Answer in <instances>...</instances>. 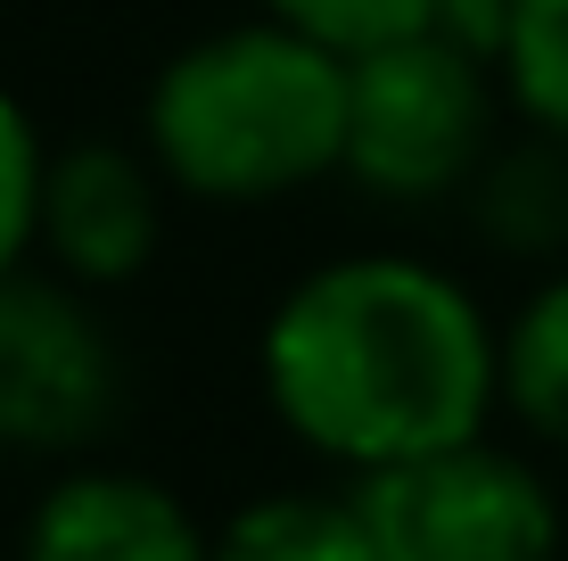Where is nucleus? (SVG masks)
I'll use <instances>...</instances> for the list:
<instances>
[{
  "mask_svg": "<svg viewBox=\"0 0 568 561\" xmlns=\"http://www.w3.org/2000/svg\"><path fill=\"white\" fill-rule=\"evenodd\" d=\"M264 404L288 438L363 479L503 413V322L454 264L413 248H355L281 289L256 339Z\"/></svg>",
  "mask_w": 568,
  "mask_h": 561,
  "instance_id": "nucleus-1",
  "label": "nucleus"
},
{
  "mask_svg": "<svg viewBox=\"0 0 568 561\" xmlns=\"http://www.w3.org/2000/svg\"><path fill=\"white\" fill-rule=\"evenodd\" d=\"M141 149L199 207H272L329 182L346 149V58L281 17L214 26L156 67Z\"/></svg>",
  "mask_w": 568,
  "mask_h": 561,
  "instance_id": "nucleus-2",
  "label": "nucleus"
},
{
  "mask_svg": "<svg viewBox=\"0 0 568 561\" xmlns=\"http://www.w3.org/2000/svg\"><path fill=\"white\" fill-rule=\"evenodd\" d=\"M503 83L478 50L445 42L437 26L396 33L346 58V149L338 182L379 207H445L495 149Z\"/></svg>",
  "mask_w": 568,
  "mask_h": 561,
  "instance_id": "nucleus-3",
  "label": "nucleus"
},
{
  "mask_svg": "<svg viewBox=\"0 0 568 561\" xmlns=\"http://www.w3.org/2000/svg\"><path fill=\"white\" fill-rule=\"evenodd\" d=\"M379 561H560V495L495 438L346 479Z\"/></svg>",
  "mask_w": 568,
  "mask_h": 561,
  "instance_id": "nucleus-4",
  "label": "nucleus"
},
{
  "mask_svg": "<svg viewBox=\"0 0 568 561\" xmlns=\"http://www.w3.org/2000/svg\"><path fill=\"white\" fill-rule=\"evenodd\" d=\"M124 421V347L100 289H74L50 264L0 281V447L83 462Z\"/></svg>",
  "mask_w": 568,
  "mask_h": 561,
  "instance_id": "nucleus-5",
  "label": "nucleus"
},
{
  "mask_svg": "<svg viewBox=\"0 0 568 561\" xmlns=\"http://www.w3.org/2000/svg\"><path fill=\"white\" fill-rule=\"evenodd\" d=\"M165 248V173L149 149L124 141H67L42 173V223H33V264L67 273L74 289H124L141 281Z\"/></svg>",
  "mask_w": 568,
  "mask_h": 561,
  "instance_id": "nucleus-6",
  "label": "nucleus"
},
{
  "mask_svg": "<svg viewBox=\"0 0 568 561\" xmlns=\"http://www.w3.org/2000/svg\"><path fill=\"white\" fill-rule=\"evenodd\" d=\"M17 561H214V529L149 471L67 462L33 495Z\"/></svg>",
  "mask_w": 568,
  "mask_h": 561,
  "instance_id": "nucleus-7",
  "label": "nucleus"
},
{
  "mask_svg": "<svg viewBox=\"0 0 568 561\" xmlns=\"http://www.w3.org/2000/svg\"><path fill=\"white\" fill-rule=\"evenodd\" d=\"M462 207L503 257H560L568 248V149L544 141V132L495 141L486 166L469 173Z\"/></svg>",
  "mask_w": 568,
  "mask_h": 561,
  "instance_id": "nucleus-8",
  "label": "nucleus"
},
{
  "mask_svg": "<svg viewBox=\"0 0 568 561\" xmlns=\"http://www.w3.org/2000/svg\"><path fill=\"white\" fill-rule=\"evenodd\" d=\"M214 561H379L355 488H281L214 529Z\"/></svg>",
  "mask_w": 568,
  "mask_h": 561,
  "instance_id": "nucleus-9",
  "label": "nucleus"
},
{
  "mask_svg": "<svg viewBox=\"0 0 568 561\" xmlns=\"http://www.w3.org/2000/svg\"><path fill=\"white\" fill-rule=\"evenodd\" d=\"M503 413L536 447L568 454V264L544 273L503 322Z\"/></svg>",
  "mask_w": 568,
  "mask_h": 561,
  "instance_id": "nucleus-10",
  "label": "nucleus"
},
{
  "mask_svg": "<svg viewBox=\"0 0 568 561\" xmlns=\"http://www.w3.org/2000/svg\"><path fill=\"white\" fill-rule=\"evenodd\" d=\"M495 83H503V108L527 132L568 149V0H511Z\"/></svg>",
  "mask_w": 568,
  "mask_h": 561,
  "instance_id": "nucleus-11",
  "label": "nucleus"
},
{
  "mask_svg": "<svg viewBox=\"0 0 568 561\" xmlns=\"http://www.w3.org/2000/svg\"><path fill=\"white\" fill-rule=\"evenodd\" d=\"M42 173L50 141L33 124V108L0 83V281L33 264V223H42Z\"/></svg>",
  "mask_w": 568,
  "mask_h": 561,
  "instance_id": "nucleus-12",
  "label": "nucleus"
},
{
  "mask_svg": "<svg viewBox=\"0 0 568 561\" xmlns=\"http://www.w3.org/2000/svg\"><path fill=\"white\" fill-rule=\"evenodd\" d=\"M256 9L313 33V42H329L338 58H355V50L396 42V33H420L437 17V0H256Z\"/></svg>",
  "mask_w": 568,
  "mask_h": 561,
  "instance_id": "nucleus-13",
  "label": "nucleus"
},
{
  "mask_svg": "<svg viewBox=\"0 0 568 561\" xmlns=\"http://www.w3.org/2000/svg\"><path fill=\"white\" fill-rule=\"evenodd\" d=\"M428 26H437L445 42L478 50L486 67H495V50H503V26H511V0H437V17H428Z\"/></svg>",
  "mask_w": 568,
  "mask_h": 561,
  "instance_id": "nucleus-14",
  "label": "nucleus"
},
{
  "mask_svg": "<svg viewBox=\"0 0 568 561\" xmlns=\"http://www.w3.org/2000/svg\"><path fill=\"white\" fill-rule=\"evenodd\" d=\"M560 264H568V248H560Z\"/></svg>",
  "mask_w": 568,
  "mask_h": 561,
  "instance_id": "nucleus-15",
  "label": "nucleus"
}]
</instances>
